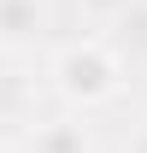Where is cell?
Segmentation results:
<instances>
[{
  "instance_id": "1",
  "label": "cell",
  "mask_w": 147,
  "mask_h": 153,
  "mask_svg": "<svg viewBox=\"0 0 147 153\" xmlns=\"http://www.w3.org/2000/svg\"><path fill=\"white\" fill-rule=\"evenodd\" d=\"M53 76H59V94H65V100L100 106V100H112L118 88H124V59L112 53L106 41H76V47L59 53Z\"/></svg>"
},
{
  "instance_id": "3",
  "label": "cell",
  "mask_w": 147,
  "mask_h": 153,
  "mask_svg": "<svg viewBox=\"0 0 147 153\" xmlns=\"http://www.w3.org/2000/svg\"><path fill=\"white\" fill-rule=\"evenodd\" d=\"M30 153H88L82 124H41L36 141H30Z\"/></svg>"
},
{
  "instance_id": "4",
  "label": "cell",
  "mask_w": 147,
  "mask_h": 153,
  "mask_svg": "<svg viewBox=\"0 0 147 153\" xmlns=\"http://www.w3.org/2000/svg\"><path fill=\"white\" fill-rule=\"evenodd\" d=\"M118 6H129V0H88V12H118Z\"/></svg>"
},
{
  "instance_id": "2",
  "label": "cell",
  "mask_w": 147,
  "mask_h": 153,
  "mask_svg": "<svg viewBox=\"0 0 147 153\" xmlns=\"http://www.w3.org/2000/svg\"><path fill=\"white\" fill-rule=\"evenodd\" d=\"M41 24H47V6H41V0H0V41H6V47L36 41Z\"/></svg>"
}]
</instances>
